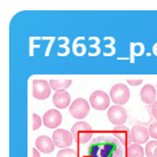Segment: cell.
<instances>
[{
	"instance_id": "ba28073f",
	"label": "cell",
	"mask_w": 157,
	"mask_h": 157,
	"mask_svg": "<svg viewBox=\"0 0 157 157\" xmlns=\"http://www.w3.org/2000/svg\"><path fill=\"white\" fill-rule=\"evenodd\" d=\"M53 141L56 147L59 148H67V147H70L72 142H74V136H72V133L67 130H62V128H59L56 131H54L52 136Z\"/></svg>"
},
{
	"instance_id": "4fadbf2b",
	"label": "cell",
	"mask_w": 157,
	"mask_h": 157,
	"mask_svg": "<svg viewBox=\"0 0 157 157\" xmlns=\"http://www.w3.org/2000/svg\"><path fill=\"white\" fill-rule=\"evenodd\" d=\"M70 101H71L70 94L66 90L64 91H56L55 94L53 95V103L59 109L68 108L70 105Z\"/></svg>"
},
{
	"instance_id": "7c38bea8",
	"label": "cell",
	"mask_w": 157,
	"mask_h": 157,
	"mask_svg": "<svg viewBox=\"0 0 157 157\" xmlns=\"http://www.w3.org/2000/svg\"><path fill=\"white\" fill-rule=\"evenodd\" d=\"M157 88H155L153 85L147 84L140 91V99L146 105H151L153 102L156 101Z\"/></svg>"
},
{
	"instance_id": "8fae6325",
	"label": "cell",
	"mask_w": 157,
	"mask_h": 157,
	"mask_svg": "<svg viewBox=\"0 0 157 157\" xmlns=\"http://www.w3.org/2000/svg\"><path fill=\"white\" fill-rule=\"evenodd\" d=\"M36 147L43 154H51L54 151L55 144L51 138H48L46 135H40L36 139Z\"/></svg>"
},
{
	"instance_id": "ac0fdd59",
	"label": "cell",
	"mask_w": 157,
	"mask_h": 157,
	"mask_svg": "<svg viewBox=\"0 0 157 157\" xmlns=\"http://www.w3.org/2000/svg\"><path fill=\"white\" fill-rule=\"evenodd\" d=\"M72 51H74V53L77 55V56H83L84 54L86 53V46H85L84 44H79V46H78L77 41H75Z\"/></svg>"
},
{
	"instance_id": "5bb4252c",
	"label": "cell",
	"mask_w": 157,
	"mask_h": 157,
	"mask_svg": "<svg viewBox=\"0 0 157 157\" xmlns=\"http://www.w3.org/2000/svg\"><path fill=\"white\" fill-rule=\"evenodd\" d=\"M113 134L117 138L124 146H127L128 144H131V131H128L125 126H119L117 125L116 128L113 130Z\"/></svg>"
},
{
	"instance_id": "83f0119b",
	"label": "cell",
	"mask_w": 157,
	"mask_h": 157,
	"mask_svg": "<svg viewBox=\"0 0 157 157\" xmlns=\"http://www.w3.org/2000/svg\"><path fill=\"white\" fill-rule=\"evenodd\" d=\"M156 88H157V86H156Z\"/></svg>"
},
{
	"instance_id": "52a82bcc",
	"label": "cell",
	"mask_w": 157,
	"mask_h": 157,
	"mask_svg": "<svg viewBox=\"0 0 157 157\" xmlns=\"http://www.w3.org/2000/svg\"><path fill=\"white\" fill-rule=\"evenodd\" d=\"M108 119L113 125H123L127 121V111L122 105H115L108 109Z\"/></svg>"
},
{
	"instance_id": "6da1fadb",
	"label": "cell",
	"mask_w": 157,
	"mask_h": 157,
	"mask_svg": "<svg viewBox=\"0 0 157 157\" xmlns=\"http://www.w3.org/2000/svg\"><path fill=\"white\" fill-rule=\"evenodd\" d=\"M123 144L116 136L101 134L91 142L88 156L92 157H121L124 155Z\"/></svg>"
},
{
	"instance_id": "30bf717a",
	"label": "cell",
	"mask_w": 157,
	"mask_h": 157,
	"mask_svg": "<svg viewBox=\"0 0 157 157\" xmlns=\"http://www.w3.org/2000/svg\"><path fill=\"white\" fill-rule=\"evenodd\" d=\"M149 131L147 127L142 126V125H134L131 130V140L132 142H136V144H142L147 142L149 139Z\"/></svg>"
},
{
	"instance_id": "277c9868",
	"label": "cell",
	"mask_w": 157,
	"mask_h": 157,
	"mask_svg": "<svg viewBox=\"0 0 157 157\" xmlns=\"http://www.w3.org/2000/svg\"><path fill=\"white\" fill-rule=\"evenodd\" d=\"M51 84L45 79H35L32 82V96L37 100H46L51 95Z\"/></svg>"
},
{
	"instance_id": "d6986e66",
	"label": "cell",
	"mask_w": 157,
	"mask_h": 157,
	"mask_svg": "<svg viewBox=\"0 0 157 157\" xmlns=\"http://www.w3.org/2000/svg\"><path fill=\"white\" fill-rule=\"evenodd\" d=\"M157 147V141H149L147 146H146V156L153 157L155 148Z\"/></svg>"
},
{
	"instance_id": "484cf974",
	"label": "cell",
	"mask_w": 157,
	"mask_h": 157,
	"mask_svg": "<svg viewBox=\"0 0 157 157\" xmlns=\"http://www.w3.org/2000/svg\"><path fill=\"white\" fill-rule=\"evenodd\" d=\"M37 149H38V148H37ZM37 149H36V148L32 149V155H33V156H36V157H39L40 155L38 154V151H37Z\"/></svg>"
},
{
	"instance_id": "cb8c5ba5",
	"label": "cell",
	"mask_w": 157,
	"mask_h": 157,
	"mask_svg": "<svg viewBox=\"0 0 157 157\" xmlns=\"http://www.w3.org/2000/svg\"><path fill=\"white\" fill-rule=\"evenodd\" d=\"M90 51H91V54L92 56H94V55H98L99 53H100V48H99V46H96V45H92L91 48H90Z\"/></svg>"
},
{
	"instance_id": "3957f363",
	"label": "cell",
	"mask_w": 157,
	"mask_h": 157,
	"mask_svg": "<svg viewBox=\"0 0 157 157\" xmlns=\"http://www.w3.org/2000/svg\"><path fill=\"white\" fill-rule=\"evenodd\" d=\"M110 99L115 105H125L130 100V90L125 84H115L110 90Z\"/></svg>"
},
{
	"instance_id": "5b68a950",
	"label": "cell",
	"mask_w": 157,
	"mask_h": 157,
	"mask_svg": "<svg viewBox=\"0 0 157 157\" xmlns=\"http://www.w3.org/2000/svg\"><path fill=\"white\" fill-rule=\"evenodd\" d=\"M69 113L76 119H83L88 115L90 113V105L88 102L83 98H79L70 105Z\"/></svg>"
},
{
	"instance_id": "2e32d148",
	"label": "cell",
	"mask_w": 157,
	"mask_h": 157,
	"mask_svg": "<svg viewBox=\"0 0 157 157\" xmlns=\"http://www.w3.org/2000/svg\"><path fill=\"white\" fill-rule=\"evenodd\" d=\"M51 87L54 91H64L72 84L71 79H64V80H57V79H52L49 80Z\"/></svg>"
},
{
	"instance_id": "9a60e30c",
	"label": "cell",
	"mask_w": 157,
	"mask_h": 157,
	"mask_svg": "<svg viewBox=\"0 0 157 157\" xmlns=\"http://www.w3.org/2000/svg\"><path fill=\"white\" fill-rule=\"evenodd\" d=\"M126 153L128 157H144L146 155V151H144V148L140 146V144H136V142L127 144Z\"/></svg>"
},
{
	"instance_id": "44dd1931",
	"label": "cell",
	"mask_w": 157,
	"mask_h": 157,
	"mask_svg": "<svg viewBox=\"0 0 157 157\" xmlns=\"http://www.w3.org/2000/svg\"><path fill=\"white\" fill-rule=\"evenodd\" d=\"M133 54L134 55H136V56H140V55H142L144 53V46L142 44H140V43H138V44H135L134 46H133Z\"/></svg>"
},
{
	"instance_id": "7402d4cb",
	"label": "cell",
	"mask_w": 157,
	"mask_h": 157,
	"mask_svg": "<svg viewBox=\"0 0 157 157\" xmlns=\"http://www.w3.org/2000/svg\"><path fill=\"white\" fill-rule=\"evenodd\" d=\"M148 131H149V135L153 139H157V123L150 124L148 127Z\"/></svg>"
},
{
	"instance_id": "603a6c76",
	"label": "cell",
	"mask_w": 157,
	"mask_h": 157,
	"mask_svg": "<svg viewBox=\"0 0 157 157\" xmlns=\"http://www.w3.org/2000/svg\"><path fill=\"white\" fill-rule=\"evenodd\" d=\"M150 111H151V115L154 116V118L157 121V100L155 102L151 103V107H150Z\"/></svg>"
},
{
	"instance_id": "d4e9b609",
	"label": "cell",
	"mask_w": 157,
	"mask_h": 157,
	"mask_svg": "<svg viewBox=\"0 0 157 157\" xmlns=\"http://www.w3.org/2000/svg\"><path fill=\"white\" fill-rule=\"evenodd\" d=\"M127 83L130 84V85H133V86H138V85H140V84L142 83V80L141 79H135V80H133V79H127Z\"/></svg>"
},
{
	"instance_id": "4316f807",
	"label": "cell",
	"mask_w": 157,
	"mask_h": 157,
	"mask_svg": "<svg viewBox=\"0 0 157 157\" xmlns=\"http://www.w3.org/2000/svg\"><path fill=\"white\" fill-rule=\"evenodd\" d=\"M154 157H157V147L155 148V151H154Z\"/></svg>"
},
{
	"instance_id": "e0dca14e",
	"label": "cell",
	"mask_w": 157,
	"mask_h": 157,
	"mask_svg": "<svg viewBox=\"0 0 157 157\" xmlns=\"http://www.w3.org/2000/svg\"><path fill=\"white\" fill-rule=\"evenodd\" d=\"M57 157H76L78 156V154L76 150L74 149H70L69 147H67V148H61V150L56 154Z\"/></svg>"
},
{
	"instance_id": "8992f818",
	"label": "cell",
	"mask_w": 157,
	"mask_h": 157,
	"mask_svg": "<svg viewBox=\"0 0 157 157\" xmlns=\"http://www.w3.org/2000/svg\"><path fill=\"white\" fill-rule=\"evenodd\" d=\"M110 100V95L103 91L93 92L90 96V103L92 108H94L95 110H105L107 108H109Z\"/></svg>"
},
{
	"instance_id": "7a4b0ae2",
	"label": "cell",
	"mask_w": 157,
	"mask_h": 157,
	"mask_svg": "<svg viewBox=\"0 0 157 157\" xmlns=\"http://www.w3.org/2000/svg\"><path fill=\"white\" fill-rule=\"evenodd\" d=\"M71 133L74 136V141L76 144H87L92 139L93 135V128L86 122H77L71 127Z\"/></svg>"
},
{
	"instance_id": "9c48e42d",
	"label": "cell",
	"mask_w": 157,
	"mask_h": 157,
	"mask_svg": "<svg viewBox=\"0 0 157 157\" xmlns=\"http://www.w3.org/2000/svg\"><path fill=\"white\" fill-rule=\"evenodd\" d=\"M43 123L48 128H56L62 123V115L56 109H49L45 113L43 117Z\"/></svg>"
},
{
	"instance_id": "ffe728a7",
	"label": "cell",
	"mask_w": 157,
	"mask_h": 157,
	"mask_svg": "<svg viewBox=\"0 0 157 157\" xmlns=\"http://www.w3.org/2000/svg\"><path fill=\"white\" fill-rule=\"evenodd\" d=\"M41 118L37 115V113H32V130L33 131H37L40 126H41Z\"/></svg>"
}]
</instances>
